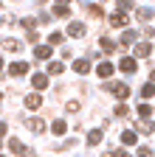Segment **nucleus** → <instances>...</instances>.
Here are the masks:
<instances>
[{
  "instance_id": "nucleus-1",
  "label": "nucleus",
  "mask_w": 155,
  "mask_h": 157,
  "mask_svg": "<svg viewBox=\"0 0 155 157\" xmlns=\"http://www.w3.org/2000/svg\"><path fill=\"white\" fill-rule=\"evenodd\" d=\"M104 87H107V90H110V93H113L116 98H121V101H124V98L130 95V87H127L124 82H107Z\"/></svg>"
},
{
  "instance_id": "nucleus-2",
  "label": "nucleus",
  "mask_w": 155,
  "mask_h": 157,
  "mask_svg": "<svg viewBox=\"0 0 155 157\" xmlns=\"http://www.w3.org/2000/svg\"><path fill=\"white\" fill-rule=\"evenodd\" d=\"M9 149H11L17 157H31V151H28V149H26L20 140H17V137H11V140H9Z\"/></svg>"
},
{
  "instance_id": "nucleus-3",
  "label": "nucleus",
  "mask_w": 155,
  "mask_h": 157,
  "mask_svg": "<svg viewBox=\"0 0 155 157\" xmlns=\"http://www.w3.org/2000/svg\"><path fill=\"white\" fill-rule=\"evenodd\" d=\"M119 70H121V73H135V70H138V65H135L133 56H124L121 62H119Z\"/></svg>"
},
{
  "instance_id": "nucleus-4",
  "label": "nucleus",
  "mask_w": 155,
  "mask_h": 157,
  "mask_svg": "<svg viewBox=\"0 0 155 157\" xmlns=\"http://www.w3.org/2000/svg\"><path fill=\"white\" fill-rule=\"evenodd\" d=\"M152 53V45L149 42H135V59H147Z\"/></svg>"
},
{
  "instance_id": "nucleus-5",
  "label": "nucleus",
  "mask_w": 155,
  "mask_h": 157,
  "mask_svg": "<svg viewBox=\"0 0 155 157\" xmlns=\"http://www.w3.org/2000/svg\"><path fill=\"white\" fill-rule=\"evenodd\" d=\"M110 25H113V28H124V25H127V14H124V11H116V14L110 17Z\"/></svg>"
},
{
  "instance_id": "nucleus-6",
  "label": "nucleus",
  "mask_w": 155,
  "mask_h": 157,
  "mask_svg": "<svg viewBox=\"0 0 155 157\" xmlns=\"http://www.w3.org/2000/svg\"><path fill=\"white\" fill-rule=\"evenodd\" d=\"M9 73H11V76H26V73H28V62H14V65L9 67Z\"/></svg>"
},
{
  "instance_id": "nucleus-7",
  "label": "nucleus",
  "mask_w": 155,
  "mask_h": 157,
  "mask_svg": "<svg viewBox=\"0 0 155 157\" xmlns=\"http://www.w3.org/2000/svg\"><path fill=\"white\" fill-rule=\"evenodd\" d=\"M135 17H138V20H141V23H149V20L155 17V11H152L149 6H144V9H138V11H135Z\"/></svg>"
},
{
  "instance_id": "nucleus-8",
  "label": "nucleus",
  "mask_w": 155,
  "mask_h": 157,
  "mask_svg": "<svg viewBox=\"0 0 155 157\" xmlns=\"http://www.w3.org/2000/svg\"><path fill=\"white\" fill-rule=\"evenodd\" d=\"M31 84H34L37 90H45V87H48V76H43V73H34V78H31Z\"/></svg>"
},
{
  "instance_id": "nucleus-9",
  "label": "nucleus",
  "mask_w": 155,
  "mask_h": 157,
  "mask_svg": "<svg viewBox=\"0 0 155 157\" xmlns=\"http://www.w3.org/2000/svg\"><path fill=\"white\" fill-rule=\"evenodd\" d=\"M102 135H104V129H90L88 143H90V146H99V143H102Z\"/></svg>"
},
{
  "instance_id": "nucleus-10",
  "label": "nucleus",
  "mask_w": 155,
  "mask_h": 157,
  "mask_svg": "<svg viewBox=\"0 0 155 157\" xmlns=\"http://www.w3.org/2000/svg\"><path fill=\"white\" fill-rule=\"evenodd\" d=\"M96 73H99L102 78H110V76H113V65H110V62H99V67H96Z\"/></svg>"
},
{
  "instance_id": "nucleus-11",
  "label": "nucleus",
  "mask_w": 155,
  "mask_h": 157,
  "mask_svg": "<svg viewBox=\"0 0 155 157\" xmlns=\"http://www.w3.org/2000/svg\"><path fill=\"white\" fill-rule=\"evenodd\" d=\"M26 107L28 109H37V107H43V98L37 95V93H31V95H26Z\"/></svg>"
},
{
  "instance_id": "nucleus-12",
  "label": "nucleus",
  "mask_w": 155,
  "mask_h": 157,
  "mask_svg": "<svg viewBox=\"0 0 155 157\" xmlns=\"http://www.w3.org/2000/svg\"><path fill=\"white\" fill-rule=\"evenodd\" d=\"M85 34V25L82 23H76V20H73V23L68 25V36H82Z\"/></svg>"
},
{
  "instance_id": "nucleus-13",
  "label": "nucleus",
  "mask_w": 155,
  "mask_h": 157,
  "mask_svg": "<svg viewBox=\"0 0 155 157\" xmlns=\"http://www.w3.org/2000/svg\"><path fill=\"white\" fill-rule=\"evenodd\" d=\"M51 17H71V9H68L65 3H56L54 11H51Z\"/></svg>"
},
{
  "instance_id": "nucleus-14",
  "label": "nucleus",
  "mask_w": 155,
  "mask_h": 157,
  "mask_svg": "<svg viewBox=\"0 0 155 157\" xmlns=\"http://www.w3.org/2000/svg\"><path fill=\"white\" fill-rule=\"evenodd\" d=\"M28 129H31V132H34V135H40V132H43V129H45V124H43V121H40V118H28Z\"/></svg>"
},
{
  "instance_id": "nucleus-15",
  "label": "nucleus",
  "mask_w": 155,
  "mask_h": 157,
  "mask_svg": "<svg viewBox=\"0 0 155 157\" xmlns=\"http://www.w3.org/2000/svg\"><path fill=\"white\" fill-rule=\"evenodd\" d=\"M99 48H102L104 53H113V51H116V42H113V39H107V36H102V39H99Z\"/></svg>"
},
{
  "instance_id": "nucleus-16",
  "label": "nucleus",
  "mask_w": 155,
  "mask_h": 157,
  "mask_svg": "<svg viewBox=\"0 0 155 157\" xmlns=\"http://www.w3.org/2000/svg\"><path fill=\"white\" fill-rule=\"evenodd\" d=\"M34 56H37V59H48V56H51V45H37V48H34Z\"/></svg>"
},
{
  "instance_id": "nucleus-17",
  "label": "nucleus",
  "mask_w": 155,
  "mask_h": 157,
  "mask_svg": "<svg viewBox=\"0 0 155 157\" xmlns=\"http://www.w3.org/2000/svg\"><path fill=\"white\" fill-rule=\"evenodd\" d=\"M73 70L76 73H88L90 70V62H88V59H76V62H73Z\"/></svg>"
},
{
  "instance_id": "nucleus-18",
  "label": "nucleus",
  "mask_w": 155,
  "mask_h": 157,
  "mask_svg": "<svg viewBox=\"0 0 155 157\" xmlns=\"http://www.w3.org/2000/svg\"><path fill=\"white\" fill-rule=\"evenodd\" d=\"M3 48L14 53V51H20V42H17V39H11V36H6V39H3Z\"/></svg>"
},
{
  "instance_id": "nucleus-19",
  "label": "nucleus",
  "mask_w": 155,
  "mask_h": 157,
  "mask_svg": "<svg viewBox=\"0 0 155 157\" xmlns=\"http://www.w3.org/2000/svg\"><path fill=\"white\" fill-rule=\"evenodd\" d=\"M135 39H138V34H135V31H124V34H121V45H133Z\"/></svg>"
},
{
  "instance_id": "nucleus-20",
  "label": "nucleus",
  "mask_w": 155,
  "mask_h": 157,
  "mask_svg": "<svg viewBox=\"0 0 155 157\" xmlns=\"http://www.w3.org/2000/svg\"><path fill=\"white\" fill-rule=\"evenodd\" d=\"M62 39H65V34H62V31H54V34H48V45H59Z\"/></svg>"
},
{
  "instance_id": "nucleus-21",
  "label": "nucleus",
  "mask_w": 155,
  "mask_h": 157,
  "mask_svg": "<svg viewBox=\"0 0 155 157\" xmlns=\"http://www.w3.org/2000/svg\"><path fill=\"white\" fill-rule=\"evenodd\" d=\"M135 137H138V135H135V132H130V129H127V132H121V143H127V146H133V143H135Z\"/></svg>"
},
{
  "instance_id": "nucleus-22",
  "label": "nucleus",
  "mask_w": 155,
  "mask_h": 157,
  "mask_svg": "<svg viewBox=\"0 0 155 157\" xmlns=\"http://www.w3.org/2000/svg\"><path fill=\"white\" fill-rule=\"evenodd\" d=\"M65 129H68V124H65V121H54V126H51V132H54V135H65Z\"/></svg>"
},
{
  "instance_id": "nucleus-23",
  "label": "nucleus",
  "mask_w": 155,
  "mask_h": 157,
  "mask_svg": "<svg viewBox=\"0 0 155 157\" xmlns=\"http://www.w3.org/2000/svg\"><path fill=\"white\" fill-rule=\"evenodd\" d=\"M138 115L144 118V121H149V115H152V107H149V104H141V107H138Z\"/></svg>"
},
{
  "instance_id": "nucleus-24",
  "label": "nucleus",
  "mask_w": 155,
  "mask_h": 157,
  "mask_svg": "<svg viewBox=\"0 0 155 157\" xmlns=\"http://www.w3.org/2000/svg\"><path fill=\"white\" fill-rule=\"evenodd\" d=\"M141 95H144V101H147V98H152V95H155V84H144V87H141Z\"/></svg>"
},
{
  "instance_id": "nucleus-25",
  "label": "nucleus",
  "mask_w": 155,
  "mask_h": 157,
  "mask_svg": "<svg viewBox=\"0 0 155 157\" xmlns=\"http://www.w3.org/2000/svg\"><path fill=\"white\" fill-rule=\"evenodd\" d=\"M62 70H65V67H62L59 62H51V65H48V73H51V76H59Z\"/></svg>"
},
{
  "instance_id": "nucleus-26",
  "label": "nucleus",
  "mask_w": 155,
  "mask_h": 157,
  "mask_svg": "<svg viewBox=\"0 0 155 157\" xmlns=\"http://www.w3.org/2000/svg\"><path fill=\"white\" fill-rule=\"evenodd\" d=\"M116 6H119V11H133V0H119Z\"/></svg>"
},
{
  "instance_id": "nucleus-27",
  "label": "nucleus",
  "mask_w": 155,
  "mask_h": 157,
  "mask_svg": "<svg viewBox=\"0 0 155 157\" xmlns=\"http://www.w3.org/2000/svg\"><path fill=\"white\" fill-rule=\"evenodd\" d=\"M152 129H155V126H152L149 121H147V124H138V132H141V135H149Z\"/></svg>"
},
{
  "instance_id": "nucleus-28",
  "label": "nucleus",
  "mask_w": 155,
  "mask_h": 157,
  "mask_svg": "<svg viewBox=\"0 0 155 157\" xmlns=\"http://www.w3.org/2000/svg\"><path fill=\"white\" fill-rule=\"evenodd\" d=\"M88 11H90V14H93V17H102V14H104V11H102V9H99V6H88Z\"/></svg>"
},
{
  "instance_id": "nucleus-29",
  "label": "nucleus",
  "mask_w": 155,
  "mask_h": 157,
  "mask_svg": "<svg viewBox=\"0 0 155 157\" xmlns=\"http://www.w3.org/2000/svg\"><path fill=\"white\" fill-rule=\"evenodd\" d=\"M23 28H28V31H31V28H37V23H34L31 17H26V20H23Z\"/></svg>"
},
{
  "instance_id": "nucleus-30",
  "label": "nucleus",
  "mask_w": 155,
  "mask_h": 157,
  "mask_svg": "<svg viewBox=\"0 0 155 157\" xmlns=\"http://www.w3.org/2000/svg\"><path fill=\"white\" fill-rule=\"evenodd\" d=\"M138 157H152V149H147V146H141V149H138Z\"/></svg>"
},
{
  "instance_id": "nucleus-31",
  "label": "nucleus",
  "mask_w": 155,
  "mask_h": 157,
  "mask_svg": "<svg viewBox=\"0 0 155 157\" xmlns=\"http://www.w3.org/2000/svg\"><path fill=\"white\" fill-rule=\"evenodd\" d=\"M127 112H130V109H127L124 104H119V107H116V115H127Z\"/></svg>"
},
{
  "instance_id": "nucleus-32",
  "label": "nucleus",
  "mask_w": 155,
  "mask_h": 157,
  "mask_svg": "<svg viewBox=\"0 0 155 157\" xmlns=\"http://www.w3.org/2000/svg\"><path fill=\"white\" fill-rule=\"evenodd\" d=\"M0 135H6V124L3 121H0Z\"/></svg>"
},
{
  "instance_id": "nucleus-33",
  "label": "nucleus",
  "mask_w": 155,
  "mask_h": 157,
  "mask_svg": "<svg viewBox=\"0 0 155 157\" xmlns=\"http://www.w3.org/2000/svg\"><path fill=\"white\" fill-rule=\"evenodd\" d=\"M56 3H65V6H68V0H56Z\"/></svg>"
},
{
  "instance_id": "nucleus-34",
  "label": "nucleus",
  "mask_w": 155,
  "mask_h": 157,
  "mask_svg": "<svg viewBox=\"0 0 155 157\" xmlns=\"http://www.w3.org/2000/svg\"><path fill=\"white\" fill-rule=\"evenodd\" d=\"M0 70H3V59H0Z\"/></svg>"
},
{
  "instance_id": "nucleus-35",
  "label": "nucleus",
  "mask_w": 155,
  "mask_h": 157,
  "mask_svg": "<svg viewBox=\"0 0 155 157\" xmlns=\"http://www.w3.org/2000/svg\"><path fill=\"white\" fill-rule=\"evenodd\" d=\"M152 82H155V70H152Z\"/></svg>"
},
{
  "instance_id": "nucleus-36",
  "label": "nucleus",
  "mask_w": 155,
  "mask_h": 157,
  "mask_svg": "<svg viewBox=\"0 0 155 157\" xmlns=\"http://www.w3.org/2000/svg\"><path fill=\"white\" fill-rule=\"evenodd\" d=\"M119 157H130V154H119Z\"/></svg>"
},
{
  "instance_id": "nucleus-37",
  "label": "nucleus",
  "mask_w": 155,
  "mask_h": 157,
  "mask_svg": "<svg viewBox=\"0 0 155 157\" xmlns=\"http://www.w3.org/2000/svg\"><path fill=\"white\" fill-rule=\"evenodd\" d=\"M37 3H45V0H37Z\"/></svg>"
},
{
  "instance_id": "nucleus-38",
  "label": "nucleus",
  "mask_w": 155,
  "mask_h": 157,
  "mask_svg": "<svg viewBox=\"0 0 155 157\" xmlns=\"http://www.w3.org/2000/svg\"><path fill=\"white\" fill-rule=\"evenodd\" d=\"M0 157H3V154H0Z\"/></svg>"
}]
</instances>
